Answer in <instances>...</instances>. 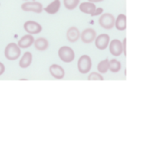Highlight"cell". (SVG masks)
<instances>
[{
	"label": "cell",
	"mask_w": 155,
	"mask_h": 145,
	"mask_svg": "<svg viewBox=\"0 0 155 145\" xmlns=\"http://www.w3.org/2000/svg\"><path fill=\"white\" fill-rule=\"evenodd\" d=\"M5 65L3 64L2 62H0V76L2 75L5 72Z\"/></svg>",
	"instance_id": "cell-24"
},
{
	"label": "cell",
	"mask_w": 155,
	"mask_h": 145,
	"mask_svg": "<svg viewBox=\"0 0 155 145\" xmlns=\"http://www.w3.org/2000/svg\"><path fill=\"white\" fill-rule=\"evenodd\" d=\"M58 57L65 63H71L75 58L74 50L69 46H62L58 50Z\"/></svg>",
	"instance_id": "cell-2"
},
{
	"label": "cell",
	"mask_w": 155,
	"mask_h": 145,
	"mask_svg": "<svg viewBox=\"0 0 155 145\" xmlns=\"http://www.w3.org/2000/svg\"><path fill=\"white\" fill-rule=\"evenodd\" d=\"M123 51H124V55L127 56V39H124V41H123Z\"/></svg>",
	"instance_id": "cell-23"
},
{
	"label": "cell",
	"mask_w": 155,
	"mask_h": 145,
	"mask_svg": "<svg viewBox=\"0 0 155 145\" xmlns=\"http://www.w3.org/2000/svg\"><path fill=\"white\" fill-rule=\"evenodd\" d=\"M109 69L112 72H118L121 69V63L116 59H112L109 61Z\"/></svg>",
	"instance_id": "cell-18"
},
{
	"label": "cell",
	"mask_w": 155,
	"mask_h": 145,
	"mask_svg": "<svg viewBox=\"0 0 155 145\" xmlns=\"http://www.w3.org/2000/svg\"><path fill=\"white\" fill-rule=\"evenodd\" d=\"M104 11V9L102 8H96L95 11L91 14V16L94 17V16H98V15H100L102 14V12Z\"/></svg>",
	"instance_id": "cell-22"
},
{
	"label": "cell",
	"mask_w": 155,
	"mask_h": 145,
	"mask_svg": "<svg viewBox=\"0 0 155 145\" xmlns=\"http://www.w3.org/2000/svg\"><path fill=\"white\" fill-rule=\"evenodd\" d=\"M100 26L105 30H111L115 26V18L110 13L103 14L98 20Z\"/></svg>",
	"instance_id": "cell-4"
},
{
	"label": "cell",
	"mask_w": 155,
	"mask_h": 145,
	"mask_svg": "<svg viewBox=\"0 0 155 145\" xmlns=\"http://www.w3.org/2000/svg\"><path fill=\"white\" fill-rule=\"evenodd\" d=\"M34 42V38L31 34H27L23 36L18 42V46L21 48H27L31 46Z\"/></svg>",
	"instance_id": "cell-11"
},
{
	"label": "cell",
	"mask_w": 155,
	"mask_h": 145,
	"mask_svg": "<svg viewBox=\"0 0 155 145\" xmlns=\"http://www.w3.org/2000/svg\"><path fill=\"white\" fill-rule=\"evenodd\" d=\"M115 27L118 30H125L127 29V16L124 14H120L115 20Z\"/></svg>",
	"instance_id": "cell-15"
},
{
	"label": "cell",
	"mask_w": 155,
	"mask_h": 145,
	"mask_svg": "<svg viewBox=\"0 0 155 145\" xmlns=\"http://www.w3.org/2000/svg\"><path fill=\"white\" fill-rule=\"evenodd\" d=\"M88 80H104V78H103L102 76L100 73H98V72H91L90 74L88 76Z\"/></svg>",
	"instance_id": "cell-21"
},
{
	"label": "cell",
	"mask_w": 155,
	"mask_h": 145,
	"mask_svg": "<svg viewBox=\"0 0 155 145\" xmlns=\"http://www.w3.org/2000/svg\"><path fill=\"white\" fill-rule=\"evenodd\" d=\"M80 10L83 13L86 14H92L96 9V6L93 2H83L79 6Z\"/></svg>",
	"instance_id": "cell-13"
},
{
	"label": "cell",
	"mask_w": 155,
	"mask_h": 145,
	"mask_svg": "<svg viewBox=\"0 0 155 145\" xmlns=\"http://www.w3.org/2000/svg\"><path fill=\"white\" fill-rule=\"evenodd\" d=\"M80 37V33L78 28L75 27H70L67 31V38L71 42H76Z\"/></svg>",
	"instance_id": "cell-12"
},
{
	"label": "cell",
	"mask_w": 155,
	"mask_h": 145,
	"mask_svg": "<svg viewBox=\"0 0 155 145\" xmlns=\"http://www.w3.org/2000/svg\"><path fill=\"white\" fill-rule=\"evenodd\" d=\"M5 57L9 60H15L21 56V48L15 42H11L5 48Z\"/></svg>",
	"instance_id": "cell-1"
},
{
	"label": "cell",
	"mask_w": 155,
	"mask_h": 145,
	"mask_svg": "<svg viewBox=\"0 0 155 145\" xmlns=\"http://www.w3.org/2000/svg\"><path fill=\"white\" fill-rule=\"evenodd\" d=\"M33 60V55L30 52L27 51L24 54L23 57L19 61V66L21 68H27L29 66H30Z\"/></svg>",
	"instance_id": "cell-16"
},
{
	"label": "cell",
	"mask_w": 155,
	"mask_h": 145,
	"mask_svg": "<svg viewBox=\"0 0 155 145\" xmlns=\"http://www.w3.org/2000/svg\"><path fill=\"white\" fill-rule=\"evenodd\" d=\"M61 8V2L60 0H54L52 2L50 3L47 7L43 8L46 13L49 14H54L57 13L59 11Z\"/></svg>",
	"instance_id": "cell-14"
},
{
	"label": "cell",
	"mask_w": 155,
	"mask_h": 145,
	"mask_svg": "<svg viewBox=\"0 0 155 145\" xmlns=\"http://www.w3.org/2000/svg\"><path fill=\"white\" fill-rule=\"evenodd\" d=\"M24 30L29 34H38L41 33L42 30V27L39 23L33 21H28L24 23Z\"/></svg>",
	"instance_id": "cell-6"
},
{
	"label": "cell",
	"mask_w": 155,
	"mask_h": 145,
	"mask_svg": "<svg viewBox=\"0 0 155 145\" xmlns=\"http://www.w3.org/2000/svg\"><path fill=\"white\" fill-rule=\"evenodd\" d=\"M97 68H98V70L99 72L106 73L109 69V60L107 59H104V60L100 61Z\"/></svg>",
	"instance_id": "cell-19"
},
{
	"label": "cell",
	"mask_w": 155,
	"mask_h": 145,
	"mask_svg": "<svg viewBox=\"0 0 155 145\" xmlns=\"http://www.w3.org/2000/svg\"><path fill=\"white\" fill-rule=\"evenodd\" d=\"M96 36V32L92 28L86 29L80 34V38H81L82 41L86 44H89L93 42Z\"/></svg>",
	"instance_id": "cell-8"
},
{
	"label": "cell",
	"mask_w": 155,
	"mask_h": 145,
	"mask_svg": "<svg viewBox=\"0 0 155 145\" xmlns=\"http://www.w3.org/2000/svg\"><path fill=\"white\" fill-rule=\"evenodd\" d=\"M109 49H110V52L111 53L112 55L115 56V57L120 56L124 52L122 42H120L119 39H114L110 42Z\"/></svg>",
	"instance_id": "cell-9"
},
{
	"label": "cell",
	"mask_w": 155,
	"mask_h": 145,
	"mask_svg": "<svg viewBox=\"0 0 155 145\" xmlns=\"http://www.w3.org/2000/svg\"><path fill=\"white\" fill-rule=\"evenodd\" d=\"M34 47L36 50L40 51H45L48 48V42L45 38H39L34 40Z\"/></svg>",
	"instance_id": "cell-17"
},
{
	"label": "cell",
	"mask_w": 155,
	"mask_h": 145,
	"mask_svg": "<svg viewBox=\"0 0 155 145\" xmlns=\"http://www.w3.org/2000/svg\"><path fill=\"white\" fill-rule=\"evenodd\" d=\"M50 74L56 79H62L64 77L65 72L62 66L58 64H52L49 67Z\"/></svg>",
	"instance_id": "cell-10"
},
{
	"label": "cell",
	"mask_w": 155,
	"mask_h": 145,
	"mask_svg": "<svg viewBox=\"0 0 155 145\" xmlns=\"http://www.w3.org/2000/svg\"><path fill=\"white\" fill-rule=\"evenodd\" d=\"M80 0H64V5L68 10H74L80 4Z\"/></svg>",
	"instance_id": "cell-20"
},
{
	"label": "cell",
	"mask_w": 155,
	"mask_h": 145,
	"mask_svg": "<svg viewBox=\"0 0 155 145\" xmlns=\"http://www.w3.org/2000/svg\"><path fill=\"white\" fill-rule=\"evenodd\" d=\"M78 70L80 73L86 74L90 71L92 68V60L89 55H83L79 58L78 63Z\"/></svg>",
	"instance_id": "cell-3"
},
{
	"label": "cell",
	"mask_w": 155,
	"mask_h": 145,
	"mask_svg": "<svg viewBox=\"0 0 155 145\" xmlns=\"http://www.w3.org/2000/svg\"><path fill=\"white\" fill-rule=\"evenodd\" d=\"M90 2H93V3H96V2H102L104 0H88Z\"/></svg>",
	"instance_id": "cell-25"
},
{
	"label": "cell",
	"mask_w": 155,
	"mask_h": 145,
	"mask_svg": "<svg viewBox=\"0 0 155 145\" xmlns=\"http://www.w3.org/2000/svg\"><path fill=\"white\" fill-rule=\"evenodd\" d=\"M26 1H28V0H26ZM32 1H35V0H32Z\"/></svg>",
	"instance_id": "cell-26"
},
{
	"label": "cell",
	"mask_w": 155,
	"mask_h": 145,
	"mask_svg": "<svg viewBox=\"0 0 155 145\" xmlns=\"http://www.w3.org/2000/svg\"><path fill=\"white\" fill-rule=\"evenodd\" d=\"M21 9L24 11L27 12H34V13L39 14L43 10V7H42V4H41L39 2L36 1H31V2H27L21 5Z\"/></svg>",
	"instance_id": "cell-5"
},
{
	"label": "cell",
	"mask_w": 155,
	"mask_h": 145,
	"mask_svg": "<svg viewBox=\"0 0 155 145\" xmlns=\"http://www.w3.org/2000/svg\"><path fill=\"white\" fill-rule=\"evenodd\" d=\"M95 47L99 50H104L107 48L110 43V36L109 35L103 33L95 38Z\"/></svg>",
	"instance_id": "cell-7"
}]
</instances>
